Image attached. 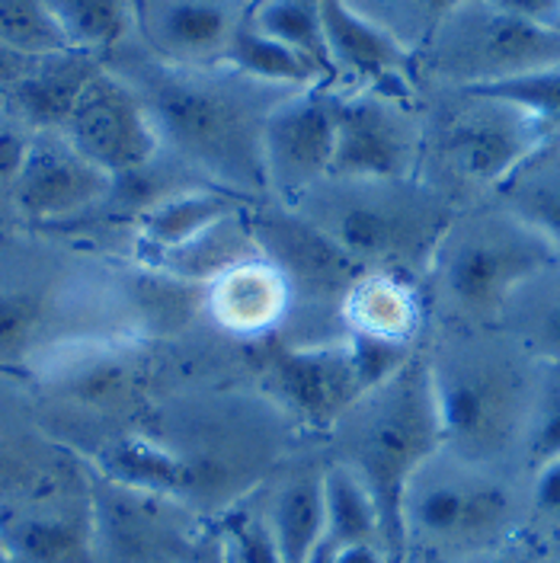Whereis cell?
<instances>
[{
  "label": "cell",
  "mask_w": 560,
  "mask_h": 563,
  "mask_svg": "<svg viewBox=\"0 0 560 563\" xmlns=\"http://www.w3.org/2000/svg\"><path fill=\"white\" fill-rule=\"evenodd\" d=\"M135 84V80H132ZM161 144L209 176L211 186L253 196L266 189L263 122L288 90L256 84L231 68L157 65L135 84Z\"/></svg>",
  "instance_id": "obj_1"
},
{
  "label": "cell",
  "mask_w": 560,
  "mask_h": 563,
  "mask_svg": "<svg viewBox=\"0 0 560 563\" xmlns=\"http://www.w3.org/2000/svg\"><path fill=\"white\" fill-rule=\"evenodd\" d=\"M429 358L442 445L458 461L493 467L526 445L541 362L513 336L458 333Z\"/></svg>",
  "instance_id": "obj_2"
},
{
  "label": "cell",
  "mask_w": 560,
  "mask_h": 563,
  "mask_svg": "<svg viewBox=\"0 0 560 563\" xmlns=\"http://www.w3.org/2000/svg\"><path fill=\"white\" fill-rule=\"evenodd\" d=\"M333 435L343 442L340 461L355 471L378 509L387 561L400 563L407 554V487L422 464L446 449L429 358L414 352L410 362H404L385 385L359 400Z\"/></svg>",
  "instance_id": "obj_3"
},
{
  "label": "cell",
  "mask_w": 560,
  "mask_h": 563,
  "mask_svg": "<svg viewBox=\"0 0 560 563\" xmlns=\"http://www.w3.org/2000/svg\"><path fill=\"white\" fill-rule=\"evenodd\" d=\"M292 209L352 256L362 269L400 276L429 273L458 211L417 179L327 176Z\"/></svg>",
  "instance_id": "obj_4"
},
{
  "label": "cell",
  "mask_w": 560,
  "mask_h": 563,
  "mask_svg": "<svg viewBox=\"0 0 560 563\" xmlns=\"http://www.w3.org/2000/svg\"><path fill=\"white\" fill-rule=\"evenodd\" d=\"M558 260L548 241L496 206L458 214L429 273L452 314L468 323H493L528 279Z\"/></svg>",
  "instance_id": "obj_5"
},
{
  "label": "cell",
  "mask_w": 560,
  "mask_h": 563,
  "mask_svg": "<svg viewBox=\"0 0 560 563\" xmlns=\"http://www.w3.org/2000/svg\"><path fill=\"white\" fill-rule=\"evenodd\" d=\"M414 346L340 333L330 340L288 343L270 355V390L282 413L315 432H333L365 394L410 362Z\"/></svg>",
  "instance_id": "obj_6"
},
{
  "label": "cell",
  "mask_w": 560,
  "mask_h": 563,
  "mask_svg": "<svg viewBox=\"0 0 560 563\" xmlns=\"http://www.w3.org/2000/svg\"><path fill=\"white\" fill-rule=\"evenodd\" d=\"M516 526V496L493 474L446 449L426 461L404 496L407 548L446 551L455 561L503 544Z\"/></svg>",
  "instance_id": "obj_7"
},
{
  "label": "cell",
  "mask_w": 560,
  "mask_h": 563,
  "mask_svg": "<svg viewBox=\"0 0 560 563\" xmlns=\"http://www.w3.org/2000/svg\"><path fill=\"white\" fill-rule=\"evenodd\" d=\"M429 62L442 80L471 90L560 65V33L503 16L484 0H464L429 33Z\"/></svg>",
  "instance_id": "obj_8"
},
{
  "label": "cell",
  "mask_w": 560,
  "mask_h": 563,
  "mask_svg": "<svg viewBox=\"0 0 560 563\" xmlns=\"http://www.w3.org/2000/svg\"><path fill=\"white\" fill-rule=\"evenodd\" d=\"M87 509L97 563H196L206 544L196 509L94 471H87Z\"/></svg>",
  "instance_id": "obj_9"
},
{
  "label": "cell",
  "mask_w": 560,
  "mask_h": 563,
  "mask_svg": "<svg viewBox=\"0 0 560 563\" xmlns=\"http://www.w3.org/2000/svg\"><path fill=\"white\" fill-rule=\"evenodd\" d=\"M58 132L112 179L141 174L164 147L135 84L109 68L84 84Z\"/></svg>",
  "instance_id": "obj_10"
},
{
  "label": "cell",
  "mask_w": 560,
  "mask_h": 563,
  "mask_svg": "<svg viewBox=\"0 0 560 563\" xmlns=\"http://www.w3.org/2000/svg\"><path fill=\"white\" fill-rule=\"evenodd\" d=\"M337 100L330 84L288 90L263 122V174L266 189L292 206L320 186L333 170Z\"/></svg>",
  "instance_id": "obj_11"
},
{
  "label": "cell",
  "mask_w": 560,
  "mask_h": 563,
  "mask_svg": "<svg viewBox=\"0 0 560 563\" xmlns=\"http://www.w3.org/2000/svg\"><path fill=\"white\" fill-rule=\"evenodd\" d=\"M420 147V125L404 100H391L372 90L340 93L330 176L417 179Z\"/></svg>",
  "instance_id": "obj_12"
},
{
  "label": "cell",
  "mask_w": 560,
  "mask_h": 563,
  "mask_svg": "<svg viewBox=\"0 0 560 563\" xmlns=\"http://www.w3.org/2000/svg\"><path fill=\"white\" fill-rule=\"evenodd\" d=\"M458 97L461 106L442 125V154L446 164L477 189L493 192L545 141H554L545 139V132L513 106L464 90H458Z\"/></svg>",
  "instance_id": "obj_13"
},
{
  "label": "cell",
  "mask_w": 560,
  "mask_h": 563,
  "mask_svg": "<svg viewBox=\"0 0 560 563\" xmlns=\"http://www.w3.org/2000/svg\"><path fill=\"white\" fill-rule=\"evenodd\" d=\"M116 179L90 164L62 132H30L20 170L13 176V206L33 224H58L97 209Z\"/></svg>",
  "instance_id": "obj_14"
},
{
  "label": "cell",
  "mask_w": 560,
  "mask_h": 563,
  "mask_svg": "<svg viewBox=\"0 0 560 563\" xmlns=\"http://www.w3.org/2000/svg\"><path fill=\"white\" fill-rule=\"evenodd\" d=\"M320 26L333 77H352L359 90L410 103L417 58L414 48L352 0H320Z\"/></svg>",
  "instance_id": "obj_15"
},
{
  "label": "cell",
  "mask_w": 560,
  "mask_h": 563,
  "mask_svg": "<svg viewBox=\"0 0 560 563\" xmlns=\"http://www.w3.org/2000/svg\"><path fill=\"white\" fill-rule=\"evenodd\" d=\"M241 0H135L132 30L167 68H224L228 45L244 23Z\"/></svg>",
  "instance_id": "obj_16"
},
{
  "label": "cell",
  "mask_w": 560,
  "mask_h": 563,
  "mask_svg": "<svg viewBox=\"0 0 560 563\" xmlns=\"http://www.w3.org/2000/svg\"><path fill=\"white\" fill-rule=\"evenodd\" d=\"M250 224L256 234L260 253L279 269L295 298L327 301L343 317V301L350 288L369 269H362L333 241H327L315 224H308L298 211L285 214H256L250 211Z\"/></svg>",
  "instance_id": "obj_17"
},
{
  "label": "cell",
  "mask_w": 560,
  "mask_h": 563,
  "mask_svg": "<svg viewBox=\"0 0 560 563\" xmlns=\"http://www.w3.org/2000/svg\"><path fill=\"white\" fill-rule=\"evenodd\" d=\"M87 471L132 490L176 499L196 512L202 506H215L202 471L171 439L154 432H122L106 439L87 455Z\"/></svg>",
  "instance_id": "obj_18"
},
{
  "label": "cell",
  "mask_w": 560,
  "mask_h": 563,
  "mask_svg": "<svg viewBox=\"0 0 560 563\" xmlns=\"http://www.w3.org/2000/svg\"><path fill=\"white\" fill-rule=\"evenodd\" d=\"M202 305L228 333L260 336L282 327L292 314V288L260 253L209 282L202 288Z\"/></svg>",
  "instance_id": "obj_19"
},
{
  "label": "cell",
  "mask_w": 560,
  "mask_h": 563,
  "mask_svg": "<svg viewBox=\"0 0 560 563\" xmlns=\"http://www.w3.org/2000/svg\"><path fill=\"white\" fill-rule=\"evenodd\" d=\"M250 209L244 196L221 186H179L144 206L139 214V244L147 256L174 253L193 244L215 224Z\"/></svg>",
  "instance_id": "obj_20"
},
{
  "label": "cell",
  "mask_w": 560,
  "mask_h": 563,
  "mask_svg": "<svg viewBox=\"0 0 560 563\" xmlns=\"http://www.w3.org/2000/svg\"><path fill=\"white\" fill-rule=\"evenodd\" d=\"M0 544L20 563H97L87 499L80 509H0Z\"/></svg>",
  "instance_id": "obj_21"
},
{
  "label": "cell",
  "mask_w": 560,
  "mask_h": 563,
  "mask_svg": "<svg viewBox=\"0 0 560 563\" xmlns=\"http://www.w3.org/2000/svg\"><path fill=\"white\" fill-rule=\"evenodd\" d=\"M422 320L420 291L410 276L372 269L355 282L343 301L347 333L414 346Z\"/></svg>",
  "instance_id": "obj_22"
},
{
  "label": "cell",
  "mask_w": 560,
  "mask_h": 563,
  "mask_svg": "<svg viewBox=\"0 0 560 563\" xmlns=\"http://www.w3.org/2000/svg\"><path fill=\"white\" fill-rule=\"evenodd\" d=\"M100 68L103 65L97 62V55L65 48V52L35 58L30 70L7 93L23 112V119L30 122V132H45V129L58 132L77 93Z\"/></svg>",
  "instance_id": "obj_23"
},
{
  "label": "cell",
  "mask_w": 560,
  "mask_h": 563,
  "mask_svg": "<svg viewBox=\"0 0 560 563\" xmlns=\"http://www.w3.org/2000/svg\"><path fill=\"white\" fill-rule=\"evenodd\" d=\"M499 209L528 224L560 256V139L545 141L496 189Z\"/></svg>",
  "instance_id": "obj_24"
},
{
  "label": "cell",
  "mask_w": 560,
  "mask_h": 563,
  "mask_svg": "<svg viewBox=\"0 0 560 563\" xmlns=\"http://www.w3.org/2000/svg\"><path fill=\"white\" fill-rule=\"evenodd\" d=\"M285 563H311L323 538V467L288 474L263 503Z\"/></svg>",
  "instance_id": "obj_25"
},
{
  "label": "cell",
  "mask_w": 560,
  "mask_h": 563,
  "mask_svg": "<svg viewBox=\"0 0 560 563\" xmlns=\"http://www.w3.org/2000/svg\"><path fill=\"white\" fill-rule=\"evenodd\" d=\"M352 544H375L385 551L382 519L355 471L333 461L323 467V538L317 551L333 554Z\"/></svg>",
  "instance_id": "obj_26"
},
{
  "label": "cell",
  "mask_w": 560,
  "mask_h": 563,
  "mask_svg": "<svg viewBox=\"0 0 560 563\" xmlns=\"http://www.w3.org/2000/svg\"><path fill=\"white\" fill-rule=\"evenodd\" d=\"M499 323L531 358L560 365V260L509 298Z\"/></svg>",
  "instance_id": "obj_27"
},
{
  "label": "cell",
  "mask_w": 560,
  "mask_h": 563,
  "mask_svg": "<svg viewBox=\"0 0 560 563\" xmlns=\"http://www.w3.org/2000/svg\"><path fill=\"white\" fill-rule=\"evenodd\" d=\"M224 68L238 70L256 84L279 87V90H305V87H317V84H330V77L317 65H311L305 55H298L285 42L256 30L246 16L228 45Z\"/></svg>",
  "instance_id": "obj_28"
},
{
  "label": "cell",
  "mask_w": 560,
  "mask_h": 563,
  "mask_svg": "<svg viewBox=\"0 0 560 563\" xmlns=\"http://www.w3.org/2000/svg\"><path fill=\"white\" fill-rule=\"evenodd\" d=\"M74 52L100 55L132 33L135 0H42Z\"/></svg>",
  "instance_id": "obj_29"
},
{
  "label": "cell",
  "mask_w": 560,
  "mask_h": 563,
  "mask_svg": "<svg viewBox=\"0 0 560 563\" xmlns=\"http://www.w3.org/2000/svg\"><path fill=\"white\" fill-rule=\"evenodd\" d=\"M246 20L256 30L295 48L298 55H305L333 80L323 26H320V0H256L253 7H246Z\"/></svg>",
  "instance_id": "obj_30"
},
{
  "label": "cell",
  "mask_w": 560,
  "mask_h": 563,
  "mask_svg": "<svg viewBox=\"0 0 560 563\" xmlns=\"http://www.w3.org/2000/svg\"><path fill=\"white\" fill-rule=\"evenodd\" d=\"M464 93L513 106L516 112H523L545 132V139H560V65L528 70V74L506 77V80L484 84V87H471Z\"/></svg>",
  "instance_id": "obj_31"
},
{
  "label": "cell",
  "mask_w": 560,
  "mask_h": 563,
  "mask_svg": "<svg viewBox=\"0 0 560 563\" xmlns=\"http://www.w3.org/2000/svg\"><path fill=\"white\" fill-rule=\"evenodd\" d=\"M215 538L228 563H285L263 503L250 506L238 499L234 506H228Z\"/></svg>",
  "instance_id": "obj_32"
},
{
  "label": "cell",
  "mask_w": 560,
  "mask_h": 563,
  "mask_svg": "<svg viewBox=\"0 0 560 563\" xmlns=\"http://www.w3.org/2000/svg\"><path fill=\"white\" fill-rule=\"evenodd\" d=\"M0 42L30 58L68 48L58 26L45 13L42 0H0Z\"/></svg>",
  "instance_id": "obj_33"
},
{
  "label": "cell",
  "mask_w": 560,
  "mask_h": 563,
  "mask_svg": "<svg viewBox=\"0 0 560 563\" xmlns=\"http://www.w3.org/2000/svg\"><path fill=\"white\" fill-rule=\"evenodd\" d=\"M523 449L531 471L560 455V365L541 368Z\"/></svg>",
  "instance_id": "obj_34"
},
{
  "label": "cell",
  "mask_w": 560,
  "mask_h": 563,
  "mask_svg": "<svg viewBox=\"0 0 560 563\" xmlns=\"http://www.w3.org/2000/svg\"><path fill=\"white\" fill-rule=\"evenodd\" d=\"M42 320V308L33 295L0 291V365H17L26 358Z\"/></svg>",
  "instance_id": "obj_35"
},
{
  "label": "cell",
  "mask_w": 560,
  "mask_h": 563,
  "mask_svg": "<svg viewBox=\"0 0 560 563\" xmlns=\"http://www.w3.org/2000/svg\"><path fill=\"white\" fill-rule=\"evenodd\" d=\"M503 16H513L535 30L560 33V0H484Z\"/></svg>",
  "instance_id": "obj_36"
},
{
  "label": "cell",
  "mask_w": 560,
  "mask_h": 563,
  "mask_svg": "<svg viewBox=\"0 0 560 563\" xmlns=\"http://www.w3.org/2000/svg\"><path fill=\"white\" fill-rule=\"evenodd\" d=\"M531 506L541 519L560 522V455L535 467V484H531Z\"/></svg>",
  "instance_id": "obj_37"
},
{
  "label": "cell",
  "mask_w": 560,
  "mask_h": 563,
  "mask_svg": "<svg viewBox=\"0 0 560 563\" xmlns=\"http://www.w3.org/2000/svg\"><path fill=\"white\" fill-rule=\"evenodd\" d=\"M311 563H391L387 561V554L382 548H375V544H352V548H343V551H333V554H327V551H317Z\"/></svg>",
  "instance_id": "obj_38"
},
{
  "label": "cell",
  "mask_w": 560,
  "mask_h": 563,
  "mask_svg": "<svg viewBox=\"0 0 560 563\" xmlns=\"http://www.w3.org/2000/svg\"><path fill=\"white\" fill-rule=\"evenodd\" d=\"M33 62L35 58H30V55H23V52H17V48H10V45L0 42V93H7V90L30 70Z\"/></svg>",
  "instance_id": "obj_39"
},
{
  "label": "cell",
  "mask_w": 560,
  "mask_h": 563,
  "mask_svg": "<svg viewBox=\"0 0 560 563\" xmlns=\"http://www.w3.org/2000/svg\"><path fill=\"white\" fill-rule=\"evenodd\" d=\"M20 484H23V471H20V464L0 449V509H3V496L17 490Z\"/></svg>",
  "instance_id": "obj_40"
},
{
  "label": "cell",
  "mask_w": 560,
  "mask_h": 563,
  "mask_svg": "<svg viewBox=\"0 0 560 563\" xmlns=\"http://www.w3.org/2000/svg\"><path fill=\"white\" fill-rule=\"evenodd\" d=\"M455 563H523L516 554H506V551H499V548H493V551H484V554H471V558H461Z\"/></svg>",
  "instance_id": "obj_41"
},
{
  "label": "cell",
  "mask_w": 560,
  "mask_h": 563,
  "mask_svg": "<svg viewBox=\"0 0 560 563\" xmlns=\"http://www.w3.org/2000/svg\"><path fill=\"white\" fill-rule=\"evenodd\" d=\"M196 563H228L224 561V554H221V548H218V538L211 534L206 538V544H202V551H199V561Z\"/></svg>",
  "instance_id": "obj_42"
},
{
  "label": "cell",
  "mask_w": 560,
  "mask_h": 563,
  "mask_svg": "<svg viewBox=\"0 0 560 563\" xmlns=\"http://www.w3.org/2000/svg\"><path fill=\"white\" fill-rule=\"evenodd\" d=\"M0 563H20V561H17V558H13V554H10V551L0 544Z\"/></svg>",
  "instance_id": "obj_43"
},
{
  "label": "cell",
  "mask_w": 560,
  "mask_h": 563,
  "mask_svg": "<svg viewBox=\"0 0 560 563\" xmlns=\"http://www.w3.org/2000/svg\"><path fill=\"white\" fill-rule=\"evenodd\" d=\"M241 3H244V7H253V3H256V0H241Z\"/></svg>",
  "instance_id": "obj_44"
},
{
  "label": "cell",
  "mask_w": 560,
  "mask_h": 563,
  "mask_svg": "<svg viewBox=\"0 0 560 563\" xmlns=\"http://www.w3.org/2000/svg\"><path fill=\"white\" fill-rule=\"evenodd\" d=\"M548 563H560V558H558V561H548Z\"/></svg>",
  "instance_id": "obj_45"
},
{
  "label": "cell",
  "mask_w": 560,
  "mask_h": 563,
  "mask_svg": "<svg viewBox=\"0 0 560 563\" xmlns=\"http://www.w3.org/2000/svg\"><path fill=\"white\" fill-rule=\"evenodd\" d=\"M0 103H3V93H0Z\"/></svg>",
  "instance_id": "obj_46"
}]
</instances>
